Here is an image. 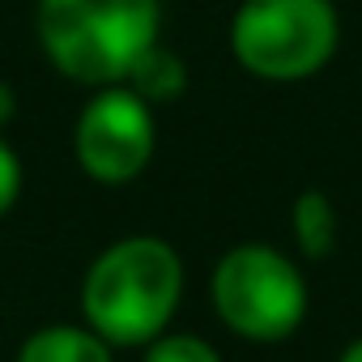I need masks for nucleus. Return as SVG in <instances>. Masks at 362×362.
Returning <instances> with one entry per match:
<instances>
[{"label": "nucleus", "mask_w": 362, "mask_h": 362, "mask_svg": "<svg viewBox=\"0 0 362 362\" xmlns=\"http://www.w3.org/2000/svg\"><path fill=\"white\" fill-rule=\"evenodd\" d=\"M158 0H39V43L81 86H119L158 43Z\"/></svg>", "instance_id": "obj_1"}, {"label": "nucleus", "mask_w": 362, "mask_h": 362, "mask_svg": "<svg viewBox=\"0 0 362 362\" xmlns=\"http://www.w3.org/2000/svg\"><path fill=\"white\" fill-rule=\"evenodd\" d=\"M153 158L149 103L119 86H103L77 119V162L98 184H128Z\"/></svg>", "instance_id": "obj_5"}, {"label": "nucleus", "mask_w": 362, "mask_h": 362, "mask_svg": "<svg viewBox=\"0 0 362 362\" xmlns=\"http://www.w3.org/2000/svg\"><path fill=\"white\" fill-rule=\"evenodd\" d=\"M332 0H243L230 22L235 60L264 81H303L337 52Z\"/></svg>", "instance_id": "obj_3"}, {"label": "nucleus", "mask_w": 362, "mask_h": 362, "mask_svg": "<svg viewBox=\"0 0 362 362\" xmlns=\"http://www.w3.org/2000/svg\"><path fill=\"white\" fill-rule=\"evenodd\" d=\"M214 303L226 328L247 341H281L307 315V286L294 260L247 243L222 256L214 273Z\"/></svg>", "instance_id": "obj_4"}, {"label": "nucleus", "mask_w": 362, "mask_h": 362, "mask_svg": "<svg viewBox=\"0 0 362 362\" xmlns=\"http://www.w3.org/2000/svg\"><path fill=\"white\" fill-rule=\"evenodd\" d=\"M13 111H18V94H13V86L0 81V124H9Z\"/></svg>", "instance_id": "obj_11"}, {"label": "nucleus", "mask_w": 362, "mask_h": 362, "mask_svg": "<svg viewBox=\"0 0 362 362\" xmlns=\"http://www.w3.org/2000/svg\"><path fill=\"white\" fill-rule=\"evenodd\" d=\"M124 86H128V90H136L145 103L179 98V94H184V86H188V69H184V60H179L170 47L153 43V47L132 64V73H128V81H124Z\"/></svg>", "instance_id": "obj_7"}, {"label": "nucleus", "mask_w": 362, "mask_h": 362, "mask_svg": "<svg viewBox=\"0 0 362 362\" xmlns=\"http://www.w3.org/2000/svg\"><path fill=\"white\" fill-rule=\"evenodd\" d=\"M18 362H111V349L94 328L52 324V328H39L35 337H26Z\"/></svg>", "instance_id": "obj_6"}, {"label": "nucleus", "mask_w": 362, "mask_h": 362, "mask_svg": "<svg viewBox=\"0 0 362 362\" xmlns=\"http://www.w3.org/2000/svg\"><path fill=\"white\" fill-rule=\"evenodd\" d=\"M184 290V264L162 239H124L107 247L81 286L90 328L107 345H145L162 337Z\"/></svg>", "instance_id": "obj_2"}, {"label": "nucleus", "mask_w": 362, "mask_h": 362, "mask_svg": "<svg viewBox=\"0 0 362 362\" xmlns=\"http://www.w3.org/2000/svg\"><path fill=\"white\" fill-rule=\"evenodd\" d=\"M294 239L303 247L307 260H324L337 243V214H332V201L315 188H307L298 201H294Z\"/></svg>", "instance_id": "obj_8"}, {"label": "nucleus", "mask_w": 362, "mask_h": 362, "mask_svg": "<svg viewBox=\"0 0 362 362\" xmlns=\"http://www.w3.org/2000/svg\"><path fill=\"white\" fill-rule=\"evenodd\" d=\"M18 192H22V162L5 141H0V214L13 209Z\"/></svg>", "instance_id": "obj_10"}, {"label": "nucleus", "mask_w": 362, "mask_h": 362, "mask_svg": "<svg viewBox=\"0 0 362 362\" xmlns=\"http://www.w3.org/2000/svg\"><path fill=\"white\" fill-rule=\"evenodd\" d=\"M145 362H222V358H218V349L209 341L179 332V337H153Z\"/></svg>", "instance_id": "obj_9"}, {"label": "nucleus", "mask_w": 362, "mask_h": 362, "mask_svg": "<svg viewBox=\"0 0 362 362\" xmlns=\"http://www.w3.org/2000/svg\"><path fill=\"white\" fill-rule=\"evenodd\" d=\"M341 362H362V341H354V345L341 354Z\"/></svg>", "instance_id": "obj_12"}]
</instances>
